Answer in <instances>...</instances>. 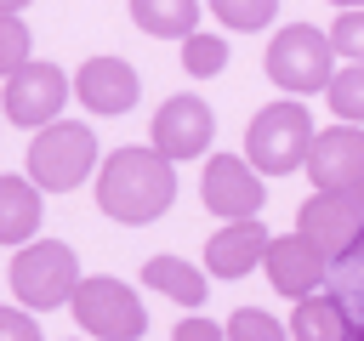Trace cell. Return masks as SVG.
Wrapping results in <instances>:
<instances>
[{
    "mask_svg": "<svg viewBox=\"0 0 364 341\" xmlns=\"http://www.w3.org/2000/svg\"><path fill=\"white\" fill-rule=\"evenodd\" d=\"M80 290V256L63 244V239H34L11 256V296L17 307L28 313H51V307H68Z\"/></svg>",
    "mask_w": 364,
    "mask_h": 341,
    "instance_id": "obj_4",
    "label": "cell"
},
{
    "mask_svg": "<svg viewBox=\"0 0 364 341\" xmlns=\"http://www.w3.org/2000/svg\"><path fill=\"white\" fill-rule=\"evenodd\" d=\"M68 307H74V324H80L91 341H142V330H148L142 296H136L125 278H108V273L80 278V290H74Z\"/></svg>",
    "mask_w": 364,
    "mask_h": 341,
    "instance_id": "obj_6",
    "label": "cell"
},
{
    "mask_svg": "<svg viewBox=\"0 0 364 341\" xmlns=\"http://www.w3.org/2000/svg\"><path fill=\"white\" fill-rule=\"evenodd\" d=\"M313 136L318 131L301 102H267L245 131V159L256 165V176H290V170H307Z\"/></svg>",
    "mask_w": 364,
    "mask_h": 341,
    "instance_id": "obj_3",
    "label": "cell"
},
{
    "mask_svg": "<svg viewBox=\"0 0 364 341\" xmlns=\"http://www.w3.org/2000/svg\"><path fill=\"white\" fill-rule=\"evenodd\" d=\"M358 205H364V188H358Z\"/></svg>",
    "mask_w": 364,
    "mask_h": 341,
    "instance_id": "obj_30",
    "label": "cell"
},
{
    "mask_svg": "<svg viewBox=\"0 0 364 341\" xmlns=\"http://www.w3.org/2000/svg\"><path fill=\"white\" fill-rule=\"evenodd\" d=\"M182 68H188L193 80L222 74V68H228V40H222V34H188V40H182Z\"/></svg>",
    "mask_w": 364,
    "mask_h": 341,
    "instance_id": "obj_22",
    "label": "cell"
},
{
    "mask_svg": "<svg viewBox=\"0 0 364 341\" xmlns=\"http://www.w3.org/2000/svg\"><path fill=\"white\" fill-rule=\"evenodd\" d=\"M0 341H40V324L28 307H0Z\"/></svg>",
    "mask_w": 364,
    "mask_h": 341,
    "instance_id": "obj_25",
    "label": "cell"
},
{
    "mask_svg": "<svg viewBox=\"0 0 364 341\" xmlns=\"http://www.w3.org/2000/svg\"><path fill=\"white\" fill-rule=\"evenodd\" d=\"M199 199L222 222H256V210L267 205V188L245 153H210L205 176H199Z\"/></svg>",
    "mask_w": 364,
    "mask_h": 341,
    "instance_id": "obj_8",
    "label": "cell"
},
{
    "mask_svg": "<svg viewBox=\"0 0 364 341\" xmlns=\"http://www.w3.org/2000/svg\"><path fill=\"white\" fill-rule=\"evenodd\" d=\"M313 193H358L364 188V125H330L307 153Z\"/></svg>",
    "mask_w": 364,
    "mask_h": 341,
    "instance_id": "obj_11",
    "label": "cell"
},
{
    "mask_svg": "<svg viewBox=\"0 0 364 341\" xmlns=\"http://www.w3.org/2000/svg\"><path fill=\"white\" fill-rule=\"evenodd\" d=\"M296 233L313 239V250L324 261H341L358 239H364V205L358 193H313L296 216Z\"/></svg>",
    "mask_w": 364,
    "mask_h": 341,
    "instance_id": "obj_10",
    "label": "cell"
},
{
    "mask_svg": "<svg viewBox=\"0 0 364 341\" xmlns=\"http://www.w3.org/2000/svg\"><path fill=\"white\" fill-rule=\"evenodd\" d=\"M210 136H216L210 102L193 97V91H182V97H165V102H159L154 131H148V148H159L171 165H182V159H199V153L210 148Z\"/></svg>",
    "mask_w": 364,
    "mask_h": 341,
    "instance_id": "obj_9",
    "label": "cell"
},
{
    "mask_svg": "<svg viewBox=\"0 0 364 341\" xmlns=\"http://www.w3.org/2000/svg\"><path fill=\"white\" fill-rule=\"evenodd\" d=\"M216 17H222V28H233V34H256V28H267L273 23V11H279V0H205Z\"/></svg>",
    "mask_w": 364,
    "mask_h": 341,
    "instance_id": "obj_21",
    "label": "cell"
},
{
    "mask_svg": "<svg viewBox=\"0 0 364 341\" xmlns=\"http://www.w3.org/2000/svg\"><path fill=\"white\" fill-rule=\"evenodd\" d=\"M136 97H142V80H136V68L125 57H85L80 74H74V102H85L102 119L125 114Z\"/></svg>",
    "mask_w": 364,
    "mask_h": 341,
    "instance_id": "obj_12",
    "label": "cell"
},
{
    "mask_svg": "<svg viewBox=\"0 0 364 341\" xmlns=\"http://www.w3.org/2000/svg\"><path fill=\"white\" fill-rule=\"evenodd\" d=\"M330 6H341V11H364V0H330Z\"/></svg>",
    "mask_w": 364,
    "mask_h": 341,
    "instance_id": "obj_28",
    "label": "cell"
},
{
    "mask_svg": "<svg viewBox=\"0 0 364 341\" xmlns=\"http://www.w3.org/2000/svg\"><path fill=\"white\" fill-rule=\"evenodd\" d=\"M176 199V165L159 153V148H114L102 165H97V210L108 222H125V227H142V222H159Z\"/></svg>",
    "mask_w": 364,
    "mask_h": 341,
    "instance_id": "obj_1",
    "label": "cell"
},
{
    "mask_svg": "<svg viewBox=\"0 0 364 341\" xmlns=\"http://www.w3.org/2000/svg\"><path fill=\"white\" fill-rule=\"evenodd\" d=\"M40 216H46V199L28 176H0V244H34L40 233Z\"/></svg>",
    "mask_w": 364,
    "mask_h": 341,
    "instance_id": "obj_15",
    "label": "cell"
},
{
    "mask_svg": "<svg viewBox=\"0 0 364 341\" xmlns=\"http://www.w3.org/2000/svg\"><path fill=\"white\" fill-rule=\"evenodd\" d=\"M171 341H228V330H222L216 318H199V313H193V318H182V324L171 330Z\"/></svg>",
    "mask_w": 364,
    "mask_h": 341,
    "instance_id": "obj_26",
    "label": "cell"
},
{
    "mask_svg": "<svg viewBox=\"0 0 364 341\" xmlns=\"http://www.w3.org/2000/svg\"><path fill=\"white\" fill-rule=\"evenodd\" d=\"M0 119H6V114H0Z\"/></svg>",
    "mask_w": 364,
    "mask_h": 341,
    "instance_id": "obj_31",
    "label": "cell"
},
{
    "mask_svg": "<svg viewBox=\"0 0 364 341\" xmlns=\"http://www.w3.org/2000/svg\"><path fill=\"white\" fill-rule=\"evenodd\" d=\"M97 170V136L85 119H57L46 131H34L28 142V182L40 193H68Z\"/></svg>",
    "mask_w": 364,
    "mask_h": 341,
    "instance_id": "obj_5",
    "label": "cell"
},
{
    "mask_svg": "<svg viewBox=\"0 0 364 341\" xmlns=\"http://www.w3.org/2000/svg\"><path fill=\"white\" fill-rule=\"evenodd\" d=\"M142 284H154L159 296H171V301H182V307H199V301L210 296L205 273H199L193 261H182V256H148V261H142Z\"/></svg>",
    "mask_w": 364,
    "mask_h": 341,
    "instance_id": "obj_18",
    "label": "cell"
},
{
    "mask_svg": "<svg viewBox=\"0 0 364 341\" xmlns=\"http://www.w3.org/2000/svg\"><path fill=\"white\" fill-rule=\"evenodd\" d=\"M330 45H336V57L364 63V11H341V17L330 23Z\"/></svg>",
    "mask_w": 364,
    "mask_h": 341,
    "instance_id": "obj_24",
    "label": "cell"
},
{
    "mask_svg": "<svg viewBox=\"0 0 364 341\" xmlns=\"http://www.w3.org/2000/svg\"><path fill=\"white\" fill-rule=\"evenodd\" d=\"M267 244H273V233L262 222H222L205 239V273L210 278H245L267 261Z\"/></svg>",
    "mask_w": 364,
    "mask_h": 341,
    "instance_id": "obj_14",
    "label": "cell"
},
{
    "mask_svg": "<svg viewBox=\"0 0 364 341\" xmlns=\"http://www.w3.org/2000/svg\"><path fill=\"white\" fill-rule=\"evenodd\" d=\"M125 11L154 40H188V34H199V11L205 6L199 0H131Z\"/></svg>",
    "mask_w": 364,
    "mask_h": 341,
    "instance_id": "obj_17",
    "label": "cell"
},
{
    "mask_svg": "<svg viewBox=\"0 0 364 341\" xmlns=\"http://www.w3.org/2000/svg\"><path fill=\"white\" fill-rule=\"evenodd\" d=\"M353 324H347V307L341 296L318 290V296H301L296 313H290V341H347Z\"/></svg>",
    "mask_w": 364,
    "mask_h": 341,
    "instance_id": "obj_16",
    "label": "cell"
},
{
    "mask_svg": "<svg viewBox=\"0 0 364 341\" xmlns=\"http://www.w3.org/2000/svg\"><path fill=\"white\" fill-rule=\"evenodd\" d=\"M324 102L341 125H364V63H347L336 68V80L324 85Z\"/></svg>",
    "mask_w": 364,
    "mask_h": 341,
    "instance_id": "obj_19",
    "label": "cell"
},
{
    "mask_svg": "<svg viewBox=\"0 0 364 341\" xmlns=\"http://www.w3.org/2000/svg\"><path fill=\"white\" fill-rule=\"evenodd\" d=\"M324 256L313 250V239H301V233H279L273 244H267V261H262V273H267V284L279 290V296H290V301H301V296H318V284H324Z\"/></svg>",
    "mask_w": 364,
    "mask_h": 341,
    "instance_id": "obj_13",
    "label": "cell"
},
{
    "mask_svg": "<svg viewBox=\"0 0 364 341\" xmlns=\"http://www.w3.org/2000/svg\"><path fill=\"white\" fill-rule=\"evenodd\" d=\"M23 6H28V0H0V11H11V17H17Z\"/></svg>",
    "mask_w": 364,
    "mask_h": 341,
    "instance_id": "obj_27",
    "label": "cell"
},
{
    "mask_svg": "<svg viewBox=\"0 0 364 341\" xmlns=\"http://www.w3.org/2000/svg\"><path fill=\"white\" fill-rule=\"evenodd\" d=\"M262 68H267V80H273L279 91L313 97V91H324V85L336 80V45H330V34L313 28V23H284V28L267 40Z\"/></svg>",
    "mask_w": 364,
    "mask_h": 341,
    "instance_id": "obj_2",
    "label": "cell"
},
{
    "mask_svg": "<svg viewBox=\"0 0 364 341\" xmlns=\"http://www.w3.org/2000/svg\"><path fill=\"white\" fill-rule=\"evenodd\" d=\"M222 330H228V341H290V324H279L267 307H233V318Z\"/></svg>",
    "mask_w": 364,
    "mask_h": 341,
    "instance_id": "obj_20",
    "label": "cell"
},
{
    "mask_svg": "<svg viewBox=\"0 0 364 341\" xmlns=\"http://www.w3.org/2000/svg\"><path fill=\"white\" fill-rule=\"evenodd\" d=\"M68 91H74V80L57 68V63H46V57H28L11 80H6V97H0V114L11 119V125H23V131H46V125H57L63 119V102H68Z\"/></svg>",
    "mask_w": 364,
    "mask_h": 341,
    "instance_id": "obj_7",
    "label": "cell"
},
{
    "mask_svg": "<svg viewBox=\"0 0 364 341\" xmlns=\"http://www.w3.org/2000/svg\"><path fill=\"white\" fill-rule=\"evenodd\" d=\"M347 341H364V330H353V335H347Z\"/></svg>",
    "mask_w": 364,
    "mask_h": 341,
    "instance_id": "obj_29",
    "label": "cell"
},
{
    "mask_svg": "<svg viewBox=\"0 0 364 341\" xmlns=\"http://www.w3.org/2000/svg\"><path fill=\"white\" fill-rule=\"evenodd\" d=\"M28 23L23 17H11V11H0V80H11L23 63H28Z\"/></svg>",
    "mask_w": 364,
    "mask_h": 341,
    "instance_id": "obj_23",
    "label": "cell"
}]
</instances>
